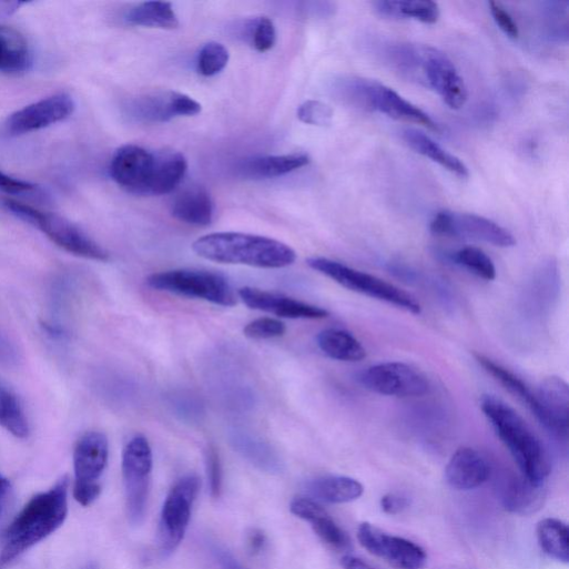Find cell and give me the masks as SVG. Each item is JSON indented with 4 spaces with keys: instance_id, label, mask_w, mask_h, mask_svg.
Masks as SVG:
<instances>
[{
    "instance_id": "45",
    "label": "cell",
    "mask_w": 569,
    "mask_h": 569,
    "mask_svg": "<svg viewBox=\"0 0 569 569\" xmlns=\"http://www.w3.org/2000/svg\"><path fill=\"white\" fill-rule=\"evenodd\" d=\"M174 110L176 118H192L202 112V105L185 94L174 93Z\"/></svg>"
},
{
    "instance_id": "9",
    "label": "cell",
    "mask_w": 569,
    "mask_h": 569,
    "mask_svg": "<svg viewBox=\"0 0 569 569\" xmlns=\"http://www.w3.org/2000/svg\"><path fill=\"white\" fill-rule=\"evenodd\" d=\"M122 468L129 519L140 525L146 514L153 471V450L146 437L138 435L128 443Z\"/></svg>"
},
{
    "instance_id": "44",
    "label": "cell",
    "mask_w": 569,
    "mask_h": 569,
    "mask_svg": "<svg viewBox=\"0 0 569 569\" xmlns=\"http://www.w3.org/2000/svg\"><path fill=\"white\" fill-rule=\"evenodd\" d=\"M0 190L12 195H23L38 191V186L30 182L9 176L0 171Z\"/></svg>"
},
{
    "instance_id": "48",
    "label": "cell",
    "mask_w": 569,
    "mask_h": 569,
    "mask_svg": "<svg viewBox=\"0 0 569 569\" xmlns=\"http://www.w3.org/2000/svg\"><path fill=\"white\" fill-rule=\"evenodd\" d=\"M215 552L223 569H244L228 551L217 549Z\"/></svg>"
},
{
    "instance_id": "3",
    "label": "cell",
    "mask_w": 569,
    "mask_h": 569,
    "mask_svg": "<svg viewBox=\"0 0 569 569\" xmlns=\"http://www.w3.org/2000/svg\"><path fill=\"white\" fill-rule=\"evenodd\" d=\"M194 253L207 261L278 270L296 262V252L288 245L264 236L244 233H214L199 238Z\"/></svg>"
},
{
    "instance_id": "32",
    "label": "cell",
    "mask_w": 569,
    "mask_h": 569,
    "mask_svg": "<svg viewBox=\"0 0 569 569\" xmlns=\"http://www.w3.org/2000/svg\"><path fill=\"white\" fill-rule=\"evenodd\" d=\"M125 21L132 27L173 31L180 21L171 3L146 2L131 9Z\"/></svg>"
},
{
    "instance_id": "42",
    "label": "cell",
    "mask_w": 569,
    "mask_h": 569,
    "mask_svg": "<svg viewBox=\"0 0 569 569\" xmlns=\"http://www.w3.org/2000/svg\"><path fill=\"white\" fill-rule=\"evenodd\" d=\"M491 17L499 29L510 39L516 40L519 37V30L511 16L498 2L489 4Z\"/></svg>"
},
{
    "instance_id": "49",
    "label": "cell",
    "mask_w": 569,
    "mask_h": 569,
    "mask_svg": "<svg viewBox=\"0 0 569 569\" xmlns=\"http://www.w3.org/2000/svg\"><path fill=\"white\" fill-rule=\"evenodd\" d=\"M342 566L344 569H374L363 559L352 555H346L342 558Z\"/></svg>"
},
{
    "instance_id": "17",
    "label": "cell",
    "mask_w": 569,
    "mask_h": 569,
    "mask_svg": "<svg viewBox=\"0 0 569 569\" xmlns=\"http://www.w3.org/2000/svg\"><path fill=\"white\" fill-rule=\"evenodd\" d=\"M238 297L251 309L273 314L288 319H323L329 313L318 306L311 305L292 297L254 287H243Z\"/></svg>"
},
{
    "instance_id": "4",
    "label": "cell",
    "mask_w": 569,
    "mask_h": 569,
    "mask_svg": "<svg viewBox=\"0 0 569 569\" xmlns=\"http://www.w3.org/2000/svg\"><path fill=\"white\" fill-rule=\"evenodd\" d=\"M390 58L403 75L436 92L449 109L459 110L466 104L465 82L441 51L427 45H400Z\"/></svg>"
},
{
    "instance_id": "24",
    "label": "cell",
    "mask_w": 569,
    "mask_h": 569,
    "mask_svg": "<svg viewBox=\"0 0 569 569\" xmlns=\"http://www.w3.org/2000/svg\"><path fill=\"white\" fill-rule=\"evenodd\" d=\"M32 62V52L26 37L13 28L0 26V73H26Z\"/></svg>"
},
{
    "instance_id": "39",
    "label": "cell",
    "mask_w": 569,
    "mask_h": 569,
    "mask_svg": "<svg viewBox=\"0 0 569 569\" xmlns=\"http://www.w3.org/2000/svg\"><path fill=\"white\" fill-rule=\"evenodd\" d=\"M298 120L312 126H329L333 122L334 111L319 101H307L298 108Z\"/></svg>"
},
{
    "instance_id": "1",
    "label": "cell",
    "mask_w": 569,
    "mask_h": 569,
    "mask_svg": "<svg viewBox=\"0 0 569 569\" xmlns=\"http://www.w3.org/2000/svg\"><path fill=\"white\" fill-rule=\"evenodd\" d=\"M70 479L64 476L50 489L34 496L2 532L0 561L12 562L65 522L69 515Z\"/></svg>"
},
{
    "instance_id": "10",
    "label": "cell",
    "mask_w": 569,
    "mask_h": 569,
    "mask_svg": "<svg viewBox=\"0 0 569 569\" xmlns=\"http://www.w3.org/2000/svg\"><path fill=\"white\" fill-rule=\"evenodd\" d=\"M110 455L108 437L100 431L85 434L74 450V498L84 507L91 506L102 492L101 478Z\"/></svg>"
},
{
    "instance_id": "30",
    "label": "cell",
    "mask_w": 569,
    "mask_h": 569,
    "mask_svg": "<svg viewBox=\"0 0 569 569\" xmlns=\"http://www.w3.org/2000/svg\"><path fill=\"white\" fill-rule=\"evenodd\" d=\"M319 349L329 358L339 362H360L366 357V349L349 332L329 328L317 335Z\"/></svg>"
},
{
    "instance_id": "20",
    "label": "cell",
    "mask_w": 569,
    "mask_h": 569,
    "mask_svg": "<svg viewBox=\"0 0 569 569\" xmlns=\"http://www.w3.org/2000/svg\"><path fill=\"white\" fill-rule=\"evenodd\" d=\"M291 511L308 521L315 534L331 548L337 551L350 548L349 536L317 501L311 498H296L291 504Z\"/></svg>"
},
{
    "instance_id": "38",
    "label": "cell",
    "mask_w": 569,
    "mask_h": 569,
    "mask_svg": "<svg viewBox=\"0 0 569 569\" xmlns=\"http://www.w3.org/2000/svg\"><path fill=\"white\" fill-rule=\"evenodd\" d=\"M286 331V325L282 321L262 317L248 323L243 333L250 339L266 341L283 337Z\"/></svg>"
},
{
    "instance_id": "28",
    "label": "cell",
    "mask_w": 569,
    "mask_h": 569,
    "mask_svg": "<svg viewBox=\"0 0 569 569\" xmlns=\"http://www.w3.org/2000/svg\"><path fill=\"white\" fill-rule=\"evenodd\" d=\"M307 491L316 499L328 504H345L358 499L364 492V487L350 477L327 476L311 481Z\"/></svg>"
},
{
    "instance_id": "29",
    "label": "cell",
    "mask_w": 569,
    "mask_h": 569,
    "mask_svg": "<svg viewBox=\"0 0 569 569\" xmlns=\"http://www.w3.org/2000/svg\"><path fill=\"white\" fill-rule=\"evenodd\" d=\"M174 93H153L139 96L129 104V114L134 120L148 124L170 122L176 118Z\"/></svg>"
},
{
    "instance_id": "31",
    "label": "cell",
    "mask_w": 569,
    "mask_h": 569,
    "mask_svg": "<svg viewBox=\"0 0 569 569\" xmlns=\"http://www.w3.org/2000/svg\"><path fill=\"white\" fill-rule=\"evenodd\" d=\"M545 499L543 485L534 484L522 477L511 481L506 488L504 506L511 514L527 516L537 512Z\"/></svg>"
},
{
    "instance_id": "15",
    "label": "cell",
    "mask_w": 569,
    "mask_h": 569,
    "mask_svg": "<svg viewBox=\"0 0 569 569\" xmlns=\"http://www.w3.org/2000/svg\"><path fill=\"white\" fill-rule=\"evenodd\" d=\"M159 153L138 146L125 145L112 159L111 176L125 191L135 195H149Z\"/></svg>"
},
{
    "instance_id": "43",
    "label": "cell",
    "mask_w": 569,
    "mask_h": 569,
    "mask_svg": "<svg viewBox=\"0 0 569 569\" xmlns=\"http://www.w3.org/2000/svg\"><path fill=\"white\" fill-rule=\"evenodd\" d=\"M207 474L211 494L217 498L222 492V465L219 454L213 448L207 453Z\"/></svg>"
},
{
    "instance_id": "35",
    "label": "cell",
    "mask_w": 569,
    "mask_h": 569,
    "mask_svg": "<svg viewBox=\"0 0 569 569\" xmlns=\"http://www.w3.org/2000/svg\"><path fill=\"white\" fill-rule=\"evenodd\" d=\"M234 441L237 450L261 469L271 473L280 470L277 456L264 441L247 436L237 437Z\"/></svg>"
},
{
    "instance_id": "26",
    "label": "cell",
    "mask_w": 569,
    "mask_h": 569,
    "mask_svg": "<svg viewBox=\"0 0 569 569\" xmlns=\"http://www.w3.org/2000/svg\"><path fill=\"white\" fill-rule=\"evenodd\" d=\"M375 12L389 20H415L425 24H435L440 17L439 8L430 0H415V2H395V0H379L373 3Z\"/></svg>"
},
{
    "instance_id": "50",
    "label": "cell",
    "mask_w": 569,
    "mask_h": 569,
    "mask_svg": "<svg viewBox=\"0 0 569 569\" xmlns=\"http://www.w3.org/2000/svg\"><path fill=\"white\" fill-rule=\"evenodd\" d=\"M83 569H99V567L95 563L91 562L88 563Z\"/></svg>"
},
{
    "instance_id": "16",
    "label": "cell",
    "mask_w": 569,
    "mask_h": 569,
    "mask_svg": "<svg viewBox=\"0 0 569 569\" xmlns=\"http://www.w3.org/2000/svg\"><path fill=\"white\" fill-rule=\"evenodd\" d=\"M74 111L75 102L70 95H52L12 114L6 131L12 136L38 132L68 120Z\"/></svg>"
},
{
    "instance_id": "25",
    "label": "cell",
    "mask_w": 569,
    "mask_h": 569,
    "mask_svg": "<svg viewBox=\"0 0 569 569\" xmlns=\"http://www.w3.org/2000/svg\"><path fill=\"white\" fill-rule=\"evenodd\" d=\"M187 170L189 163L182 153L173 151L159 153L149 195L162 196L173 193L182 184Z\"/></svg>"
},
{
    "instance_id": "5",
    "label": "cell",
    "mask_w": 569,
    "mask_h": 569,
    "mask_svg": "<svg viewBox=\"0 0 569 569\" xmlns=\"http://www.w3.org/2000/svg\"><path fill=\"white\" fill-rule=\"evenodd\" d=\"M335 91L339 100L357 110L382 113L390 119L414 123L436 133L441 131L428 114L376 81L348 77L338 81Z\"/></svg>"
},
{
    "instance_id": "6",
    "label": "cell",
    "mask_w": 569,
    "mask_h": 569,
    "mask_svg": "<svg viewBox=\"0 0 569 569\" xmlns=\"http://www.w3.org/2000/svg\"><path fill=\"white\" fill-rule=\"evenodd\" d=\"M7 209L20 220L42 231L64 251L92 261L106 262L109 253L65 217L9 200Z\"/></svg>"
},
{
    "instance_id": "34",
    "label": "cell",
    "mask_w": 569,
    "mask_h": 569,
    "mask_svg": "<svg viewBox=\"0 0 569 569\" xmlns=\"http://www.w3.org/2000/svg\"><path fill=\"white\" fill-rule=\"evenodd\" d=\"M0 427L18 438L30 435V426L18 398L3 385H0Z\"/></svg>"
},
{
    "instance_id": "46",
    "label": "cell",
    "mask_w": 569,
    "mask_h": 569,
    "mask_svg": "<svg viewBox=\"0 0 569 569\" xmlns=\"http://www.w3.org/2000/svg\"><path fill=\"white\" fill-rule=\"evenodd\" d=\"M407 505L408 501L406 498L395 494H387L380 499V507L388 515H397L402 512Z\"/></svg>"
},
{
    "instance_id": "47",
    "label": "cell",
    "mask_w": 569,
    "mask_h": 569,
    "mask_svg": "<svg viewBox=\"0 0 569 569\" xmlns=\"http://www.w3.org/2000/svg\"><path fill=\"white\" fill-rule=\"evenodd\" d=\"M266 543V536L258 529H253L248 536V546L253 553L261 552Z\"/></svg>"
},
{
    "instance_id": "23",
    "label": "cell",
    "mask_w": 569,
    "mask_h": 569,
    "mask_svg": "<svg viewBox=\"0 0 569 569\" xmlns=\"http://www.w3.org/2000/svg\"><path fill=\"white\" fill-rule=\"evenodd\" d=\"M474 356L477 363L488 375L494 377V379L506 390L518 398L545 426V415L538 400L537 393H534L532 389L517 375L487 356L479 353L474 354Z\"/></svg>"
},
{
    "instance_id": "36",
    "label": "cell",
    "mask_w": 569,
    "mask_h": 569,
    "mask_svg": "<svg viewBox=\"0 0 569 569\" xmlns=\"http://www.w3.org/2000/svg\"><path fill=\"white\" fill-rule=\"evenodd\" d=\"M454 260L470 273L485 281L496 278V267L490 257L477 247H464L455 253Z\"/></svg>"
},
{
    "instance_id": "37",
    "label": "cell",
    "mask_w": 569,
    "mask_h": 569,
    "mask_svg": "<svg viewBox=\"0 0 569 569\" xmlns=\"http://www.w3.org/2000/svg\"><path fill=\"white\" fill-rule=\"evenodd\" d=\"M230 62V52L221 43L204 45L199 54L197 71L202 77L213 78L225 70Z\"/></svg>"
},
{
    "instance_id": "33",
    "label": "cell",
    "mask_w": 569,
    "mask_h": 569,
    "mask_svg": "<svg viewBox=\"0 0 569 569\" xmlns=\"http://www.w3.org/2000/svg\"><path fill=\"white\" fill-rule=\"evenodd\" d=\"M565 522L556 518H546L538 522L537 538L540 548L549 557L568 562L569 560V536Z\"/></svg>"
},
{
    "instance_id": "12",
    "label": "cell",
    "mask_w": 569,
    "mask_h": 569,
    "mask_svg": "<svg viewBox=\"0 0 569 569\" xmlns=\"http://www.w3.org/2000/svg\"><path fill=\"white\" fill-rule=\"evenodd\" d=\"M357 382L369 392L399 398L421 397L430 390L423 372L399 362L370 366L358 373Z\"/></svg>"
},
{
    "instance_id": "40",
    "label": "cell",
    "mask_w": 569,
    "mask_h": 569,
    "mask_svg": "<svg viewBox=\"0 0 569 569\" xmlns=\"http://www.w3.org/2000/svg\"><path fill=\"white\" fill-rule=\"evenodd\" d=\"M276 40V28L272 20L260 18L254 22L251 30V41L257 52H270L275 47Z\"/></svg>"
},
{
    "instance_id": "41",
    "label": "cell",
    "mask_w": 569,
    "mask_h": 569,
    "mask_svg": "<svg viewBox=\"0 0 569 569\" xmlns=\"http://www.w3.org/2000/svg\"><path fill=\"white\" fill-rule=\"evenodd\" d=\"M16 507V492L12 482L0 473V534H2L13 519Z\"/></svg>"
},
{
    "instance_id": "8",
    "label": "cell",
    "mask_w": 569,
    "mask_h": 569,
    "mask_svg": "<svg viewBox=\"0 0 569 569\" xmlns=\"http://www.w3.org/2000/svg\"><path fill=\"white\" fill-rule=\"evenodd\" d=\"M146 285L159 292L183 297L202 299L223 307L237 304L236 294L230 282L222 275L200 270H172L153 274Z\"/></svg>"
},
{
    "instance_id": "18",
    "label": "cell",
    "mask_w": 569,
    "mask_h": 569,
    "mask_svg": "<svg viewBox=\"0 0 569 569\" xmlns=\"http://www.w3.org/2000/svg\"><path fill=\"white\" fill-rule=\"evenodd\" d=\"M490 475L487 459L471 447H460L449 459L445 477L450 487L470 490L481 486Z\"/></svg>"
},
{
    "instance_id": "11",
    "label": "cell",
    "mask_w": 569,
    "mask_h": 569,
    "mask_svg": "<svg viewBox=\"0 0 569 569\" xmlns=\"http://www.w3.org/2000/svg\"><path fill=\"white\" fill-rule=\"evenodd\" d=\"M200 488V478L189 475L174 485L165 499L159 528L160 548L164 555L175 551L184 539Z\"/></svg>"
},
{
    "instance_id": "7",
    "label": "cell",
    "mask_w": 569,
    "mask_h": 569,
    "mask_svg": "<svg viewBox=\"0 0 569 569\" xmlns=\"http://www.w3.org/2000/svg\"><path fill=\"white\" fill-rule=\"evenodd\" d=\"M307 265L346 289L394 305L414 315L421 313L420 304L411 294L374 275L325 257H311Z\"/></svg>"
},
{
    "instance_id": "21",
    "label": "cell",
    "mask_w": 569,
    "mask_h": 569,
    "mask_svg": "<svg viewBox=\"0 0 569 569\" xmlns=\"http://www.w3.org/2000/svg\"><path fill=\"white\" fill-rule=\"evenodd\" d=\"M171 213L181 223L206 227L214 221L215 205L205 187L193 185L181 190L174 196Z\"/></svg>"
},
{
    "instance_id": "27",
    "label": "cell",
    "mask_w": 569,
    "mask_h": 569,
    "mask_svg": "<svg viewBox=\"0 0 569 569\" xmlns=\"http://www.w3.org/2000/svg\"><path fill=\"white\" fill-rule=\"evenodd\" d=\"M403 140L416 153L428 158L458 177L466 179L469 175L467 166L455 155L444 150L439 144L426 134L417 130L403 132Z\"/></svg>"
},
{
    "instance_id": "19",
    "label": "cell",
    "mask_w": 569,
    "mask_h": 569,
    "mask_svg": "<svg viewBox=\"0 0 569 569\" xmlns=\"http://www.w3.org/2000/svg\"><path fill=\"white\" fill-rule=\"evenodd\" d=\"M537 397L545 415V427L566 437L568 433L569 387L557 376L545 378L537 390Z\"/></svg>"
},
{
    "instance_id": "22",
    "label": "cell",
    "mask_w": 569,
    "mask_h": 569,
    "mask_svg": "<svg viewBox=\"0 0 569 569\" xmlns=\"http://www.w3.org/2000/svg\"><path fill=\"white\" fill-rule=\"evenodd\" d=\"M309 163V156L304 153L260 156L243 162L238 173L247 180H271L296 172Z\"/></svg>"
},
{
    "instance_id": "2",
    "label": "cell",
    "mask_w": 569,
    "mask_h": 569,
    "mask_svg": "<svg viewBox=\"0 0 569 569\" xmlns=\"http://www.w3.org/2000/svg\"><path fill=\"white\" fill-rule=\"evenodd\" d=\"M480 408L514 457L522 477L534 484L543 485L550 473V459L530 426L514 408L492 395L481 397Z\"/></svg>"
},
{
    "instance_id": "14",
    "label": "cell",
    "mask_w": 569,
    "mask_h": 569,
    "mask_svg": "<svg viewBox=\"0 0 569 569\" xmlns=\"http://www.w3.org/2000/svg\"><path fill=\"white\" fill-rule=\"evenodd\" d=\"M357 535L366 550L385 559L396 569H423L427 562V555L420 546L389 535L369 522H363Z\"/></svg>"
},
{
    "instance_id": "13",
    "label": "cell",
    "mask_w": 569,
    "mask_h": 569,
    "mask_svg": "<svg viewBox=\"0 0 569 569\" xmlns=\"http://www.w3.org/2000/svg\"><path fill=\"white\" fill-rule=\"evenodd\" d=\"M430 232L437 236L478 241L502 248L516 245L515 237L507 230L475 214L439 212L430 223Z\"/></svg>"
}]
</instances>
